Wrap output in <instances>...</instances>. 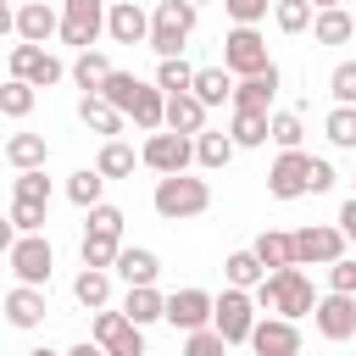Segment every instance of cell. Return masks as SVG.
<instances>
[{
	"mask_svg": "<svg viewBox=\"0 0 356 356\" xmlns=\"http://www.w3.org/2000/svg\"><path fill=\"white\" fill-rule=\"evenodd\" d=\"M256 306L261 312H273V317H312L317 312V289H312V278H306V267L295 261V267H278V273H267L261 284H256Z\"/></svg>",
	"mask_w": 356,
	"mask_h": 356,
	"instance_id": "1",
	"label": "cell"
},
{
	"mask_svg": "<svg viewBox=\"0 0 356 356\" xmlns=\"http://www.w3.org/2000/svg\"><path fill=\"white\" fill-rule=\"evenodd\" d=\"M150 206H156V217H167V222H189V217L211 211V184H206V178H189V172H167V178H156Z\"/></svg>",
	"mask_w": 356,
	"mask_h": 356,
	"instance_id": "2",
	"label": "cell"
},
{
	"mask_svg": "<svg viewBox=\"0 0 356 356\" xmlns=\"http://www.w3.org/2000/svg\"><path fill=\"white\" fill-rule=\"evenodd\" d=\"M195 22H200L195 0H156V11H150V50L156 56H184Z\"/></svg>",
	"mask_w": 356,
	"mask_h": 356,
	"instance_id": "3",
	"label": "cell"
},
{
	"mask_svg": "<svg viewBox=\"0 0 356 356\" xmlns=\"http://www.w3.org/2000/svg\"><path fill=\"white\" fill-rule=\"evenodd\" d=\"M256 317H261V306H256V289H239V284H228V289L217 295V317H211V328H217L228 345H250V334H256Z\"/></svg>",
	"mask_w": 356,
	"mask_h": 356,
	"instance_id": "4",
	"label": "cell"
},
{
	"mask_svg": "<svg viewBox=\"0 0 356 356\" xmlns=\"http://www.w3.org/2000/svg\"><path fill=\"white\" fill-rule=\"evenodd\" d=\"M339 256H350V239L339 222H306L295 228V261L300 267H334Z\"/></svg>",
	"mask_w": 356,
	"mask_h": 356,
	"instance_id": "5",
	"label": "cell"
},
{
	"mask_svg": "<svg viewBox=\"0 0 356 356\" xmlns=\"http://www.w3.org/2000/svg\"><path fill=\"white\" fill-rule=\"evenodd\" d=\"M6 261H11V278L17 284H50V273H56V250H50V239L44 234H17L11 245H6Z\"/></svg>",
	"mask_w": 356,
	"mask_h": 356,
	"instance_id": "6",
	"label": "cell"
},
{
	"mask_svg": "<svg viewBox=\"0 0 356 356\" xmlns=\"http://www.w3.org/2000/svg\"><path fill=\"white\" fill-rule=\"evenodd\" d=\"M106 22H111L106 0H61V44L95 50V39L106 33Z\"/></svg>",
	"mask_w": 356,
	"mask_h": 356,
	"instance_id": "7",
	"label": "cell"
},
{
	"mask_svg": "<svg viewBox=\"0 0 356 356\" xmlns=\"http://www.w3.org/2000/svg\"><path fill=\"white\" fill-rule=\"evenodd\" d=\"M222 67H228L234 78H256V72H267V67H273L267 39H261L256 28H245V22H234L228 39H222Z\"/></svg>",
	"mask_w": 356,
	"mask_h": 356,
	"instance_id": "8",
	"label": "cell"
},
{
	"mask_svg": "<svg viewBox=\"0 0 356 356\" xmlns=\"http://www.w3.org/2000/svg\"><path fill=\"white\" fill-rule=\"evenodd\" d=\"M312 167H317V156H306V150H278L273 167H267V195H273V200H300V195H312Z\"/></svg>",
	"mask_w": 356,
	"mask_h": 356,
	"instance_id": "9",
	"label": "cell"
},
{
	"mask_svg": "<svg viewBox=\"0 0 356 356\" xmlns=\"http://www.w3.org/2000/svg\"><path fill=\"white\" fill-rule=\"evenodd\" d=\"M139 161L150 167V172H189V161H195V139L189 134H172V128H156L145 145H139Z\"/></svg>",
	"mask_w": 356,
	"mask_h": 356,
	"instance_id": "10",
	"label": "cell"
},
{
	"mask_svg": "<svg viewBox=\"0 0 356 356\" xmlns=\"http://www.w3.org/2000/svg\"><path fill=\"white\" fill-rule=\"evenodd\" d=\"M89 339H100L106 345V356H145V328L117 306H106V312H95V328H89Z\"/></svg>",
	"mask_w": 356,
	"mask_h": 356,
	"instance_id": "11",
	"label": "cell"
},
{
	"mask_svg": "<svg viewBox=\"0 0 356 356\" xmlns=\"http://www.w3.org/2000/svg\"><path fill=\"white\" fill-rule=\"evenodd\" d=\"M11 78H28V83H39V89H50V83H61V78H72V67H61L44 44H28V39H17L11 44Z\"/></svg>",
	"mask_w": 356,
	"mask_h": 356,
	"instance_id": "12",
	"label": "cell"
},
{
	"mask_svg": "<svg viewBox=\"0 0 356 356\" xmlns=\"http://www.w3.org/2000/svg\"><path fill=\"white\" fill-rule=\"evenodd\" d=\"M312 323H317V334H323L328 345H345V339H356V295H345V289H328V295H317V312H312Z\"/></svg>",
	"mask_w": 356,
	"mask_h": 356,
	"instance_id": "13",
	"label": "cell"
},
{
	"mask_svg": "<svg viewBox=\"0 0 356 356\" xmlns=\"http://www.w3.org/2000/svg\"><path fill=\"white\" fill-rule=\"evenodd\" d=\"M211 317H217V295H206V289H195V284L167 295V323H172V328L195 334V328H211Z\"/></svg>",
	"mask_w": 356,
	"mask_h": 356,
	"instance_id": "14",
	"label": "cell"
},
{
	"mask_svg": "<svg viewBox=\"0 0 356 356\" xmlns=\"http://www.w3.org/2000/svg\"><path fill=\"white\" fill-rule=\"evenodd\" d=\"M250 350H256V356H300V328H295V317L261 312V317H256V334H250Z\"/></svg>",
	"mask_w": 356,
	"mask_h": 356,
	"instance_id": "15",
	"label": "cell"
},
{
	"mask_svg": "<svg viewBox=\"0 0 356 356\" xmlns=\"http://www.w3.org/2000/svg\"><path fill=\"white\" fill-rule=\"evenodd\" d=\"M11 33L28 39V44H44L50 33H61V11H50L44 0H22V6L11 11Z\"/></svg>",
	"mask_w": 356,
	"mask_h": 356,
	"instance_id": "16",
	"label": "cell"
},
{
	"mask_svg": "<svg viewBox=\"0 0 356 356\" xmlns=\"http://www.w3.org/2000/svg\"><path fill=\"white\" fill-rule=\"evenodd\" d=\"M44 312H50V306H44V289H39V284H11V289H6V323H11V328H39Z\"/></svg>",
	"mask_w": 356,
	"mask_h": 356,
	"instance_id": "17",
	"label": "cell"
},
{
	"mask_svg": "<svg viewBox=\"0 0 356 356\" xmlns=\"http://www.w3.org/2000/svg\"><path fill=\"white\" fill-rule=\"evenodd\" d=\"M78 122H83L89 134H100V139H117V134L128 128V111H117L106 95H83V100H78Z\"/></svg>",
	"mask_w": 356,
	"mask_h": 356,
	"instance_id": "18",
	"label": "cell"
},
{
	"mask_svg": "<svg viewBox=\"0 0 356 356\" xmlns=\"http://www.w3.org/2000/svg\"><path fill=\"white\" fill-rule=\"evenodd\" d=\"M106 33H111V44H150V17H145L134 0H117Z\"/></svg>",
	"mask_w": 356,
	"mask_h": 356,
	"instance_id": "19",
	"label": "cell"
},
{
	"mask_svg": "<svg viewBox=\"0 0 356 356\" xmlns=\"http://www.w3.org/2000/svg\"><path fill=\"white\" fill-rule=\"evenodd\" d=\"M273 95H278V61L267 72L234 83V111H273Z\"/></svg>",
	"mask_w": 356,
	"mask_h": 356,
	"instance_id": "20",
	"label": "cell"
},
{
	"mask_svg": "<svg viewBox=\"0 0 356 356\" xmlns=\"http://www.w3.org/2000/svg\"><path fill=\"white\" fill-rule=\"evenodd\" d=\"M206 111H211V106H206L195 89L167 95V128H172V134H189V139H195V134H206Z\"/></svg>",
	"mask_w": 356,
	"mask_h": 356,
	"instance_id": "21",
	"label": "cell"
},
{
	"mask_svg": "<svg viewBox=\"0 0 356 356\" xmlns=\"http://www.w3.org/2000/svg\"><path fill=\"white\" fill-rule=\"evenodd\" d=\"M111 273H117L128 289H134V284H156V278H161V256L145 250V245H122V256H117Z\"/></svg>",
	"mask_w": 356,
	"mask_h": 356,
	"instance_id": "22",
	"label": "cell"
},
{
	"mask_svg": "<svg viewBox=\"0 0 356 356\" xmlns=\"http://www.w3.org/2000/svg\"><path fill=\"white\" fill-rule=\"evenodd\" d=\"M72 300H78L83 312H106V306H111V267H83V273L72 278Z\"/></svg>",
	"mask_w": 356,
	"mask_h": 356,
	"instance_id": "23",
	"label": "cell"
},
{
	"mask_svg": "<svg viewBox=\"0 0 356 356\" xmlns=\"http://www.w3.org/2000/svg\"><path fill=\"white\" fill-rule=\"evenodd\" d=\"M122 312H128L139 328H150V323H167V295H161L156 284H134V289L122 295Z\"/></svg>",
	"mask_w": 356,
	"mask_h": 356,
	"instance_id": "24",
	"label": "cell"
},
{
	"mask_svg": "<svg viewBox=\"0 0 356 356\" xmlns=\"http://www.w3.org/2000/svg\"><path fill=\"white\" fill-rule=\"evenodd\" d=\"M228 134H234L239 150H261L273 139V111H234L228 117Z\"/></svg>",
	"mask_w": 356,
	"mask_h": 356,
	"instance_id": "25",
	"label": "cell"
},
{
	"mask_svg": "<svg viewBox=\"0 0 356 356\" xmlns=\"http://www.w3.org/2000/svg\"><path fill=\"white\" fill-rule=\"evenodd\" d=\"M234 134L228 128H206V134H195V161L206 167V172H222L228 161H234Z\"/></svg>",
	"mask_w": 356,
	"mask_h": 356,
	"instance_id": "26",
	"label": "cell"
},
{
	"mask_svg": "<svg viewBox=\"0 0 356 356\" xmlns=\"http://www.w3.org/2000/svg\"><path fill=\"white\" fill-rule=\"evenodd\" d=\"M312 39H317V44H350V39H356V11H345V6H328V11H317V22H312Z\"/></svg>",
	"mask_w": 356,
	"mask_h": 356,
	"instance_id": "27",
	"label": "cell"
},
{
	"mask_svg": "<svg viewBox=\"0 0 356 356\" xmlns=\"http://www.w3.org/2000/svg\"><path fill=\"white\" fill-rule=\"evenodd\" d=\"M111 72H117V67H111L106 50H78V61H72V83H78L83 95H100Z\"/></svg>",
	"mask_w": 356,
	"mask_h": 356,
	"instance_id": "28",
	"label": "cell"
},
{
	"mask_svg": "<svg viewBox=\"0 0 356 356\" xmlns=\"http://www.w3.org/2000/svg\"><path fill=\"white\" fill-rule=\"evenodd\" d=\"M106 184H111V178H106L100 167H78V172L67 178V200H72L78 211H95V206L106 200Z\"/></svg>",
	"mask_w": 356,
	"mask_h": 356,
	"instance_id": "29",
	"label": "cell"
},
{
	"mask_svg": "<svg viewBox=\"0 0 356 356\" xmlns=\"http://www.w3.org/2000/svg\"><path fill=\"white\" fill-rule=\"evenodd\" d=\"M250 250L261 256V267H267V273H278V267H295V234H284V228H261Z\"/></svg>",
	"mask_w": 356,
	"mask_h": 356,
	"instance_id": "30",
	"label": "cell"
},
{
	"mask_svg": "<svg viewBox=\"0 0 356 356\" xmlns=\"http://www.w3.org/2000/svg\"><path fill=\"white\" fill-rule=\"evenodd\" d=\"M6 161H11V172L44 167V161H50V145H44V134H11V139H6Z\"/></svg>",
	"mask_w": 356,
	"mask_h": 356,
	"instance_id": "31",
	"label": "cell"
},
{
	"mask_svg": "<svg viewBox=\"0 0 356 356\" xmlns=\"http://www.w3.org/2000/svg\"><path fill=\"white\" fill-rule=\"evenodd\" d=\"M234 83H239V78H234L228 67H200V72H195V95H200L206 106H222V100L234 106Z\"/></svg>",
	"mask_w": 356,
	"mask_h": 356,
	"instance_id": "32",
	"label": "cell"
},
{
	"mask_svg": "<svg viewBox=\"0 0 356 356\" xmlns=\"http://www.w3.org/2000/svg\"><path fill=\"white\" fill-rule=\"evenodd\" d=\"M33 100H39V83H28V78H6V83H0V111H6L11 122H22V117L33 111Z\"/></svg>",
	"mask_w": 356,
	"mask_h": 356,
	"instance_id": "33",
	"label": "cell"
},
{
	"mask_svg": "<svg viewBox=\"0 0 356 356\" xmlns=\"http://www.w3.org/2000/svg\"><path fill=\"white\" fill-rule=\"evenodd\" d=\"M78 256H83V267H117V256H122V239H117V234H95V228H83V245H78Z\"/></svg>",
	"mask_w": 356,
	"mask_h": 356,
	"instance_id": "34",
	"label": "cell"
},
{
	"mask_svg": "<svg viewBox=\"0 0 356 356\" xmlns=\"http://www.w3.org/2000/svg\"><path fill=\"white\" fill-rule=\"evenodd\" d=\"M134 161H139V150H134V145H122V139H106V145H100V156H95V167H100L106 178H134Z\"/></svg>",
	"mask_w": 356,
	"mask_h": 356,
	"instance_id": "35",
	"label": "cell"
},
{
	"mask_svg": "<svg viewBox=\"0 0 356 356\" xmlns=\"http://www.w3.org/2000/svg\"><path fill=\"white\" fill-rule=\"evenodd\" d=\"M222 278H228V284H239V289H256V284L267 278V267H261V256H256V250H234V256L222 261Z\"/></svg>",
	"mask_w": 356,
	"mask_h": 356,
	"instance_id": "36",
	"label": "cell"
},
{
	"mask_svg": "<svg viewBox=\"0 0 356 356\" xmlns=\"http://www.w3.org/2000/svg\"><path fill=\"white\" fill-rule=\"evenodd\" d=\"M195 72H200V67H189L184 56H161V61H156V83H161L167 95H184V89H195Z\"/></svg>",
	"mask_w": 356,
	"mask_h": 356,
	"instance_id": "37",
	"label": "cell"
},
{
	"mask_svg": "<svg viewBox=\"0 0 356 356\" xmlns=\"http://www.w3.org/2000/svg\"><path fill=\"white\" fill-rule=\"evenodd\" d=\"M273 22H278V33H306L317 22V6L312 0H278L273 6Z\"/></svg>",
	"mask_w": 356,
	"mask_h": 356,
	"instance_id": "38",
	"label": "cell"
},
{
	"mask_svg": "<svg viewBox=\"0 0 356 356\" xmlns=\"http://www.w3.org/2000/svg\"><path fill=\"white\" fill-rule=\"evenodd\" d=\"M323 134H328L334 150H356V106H334L323 117Z\"/></svg>",
	"mask_w": 356,
	"mask_h": 356,
	"instance_id": "39",
	"label": "cell"
},
{
	"mask_svg": "<svg viewBox=\"0 0 356 356\" xmlns=\"http://www.w3.org/2000/svg\"><path fill=\"white\" fill-rule=\"evenodd\" d=\"M300 139H306L300 111H273V145L278 150H300Z\"/></svg>",
	"mask_w": 356,
	"mask_h": 356,
	"instance_id": "40",
	"label": "cell"
},
{
	"mask_svg": "<svg viewBox=\"0 0 356 356\" xmlns=\"http://www.w3.org/2000/svg\"><path fill=\"white\" fill-rule=\"evenodd\" d=\"M11 195H17V200H39V206H50V178H44V167L17 172V178H11Z\"/></svg>",
	"mask_w": 356,
	"mask_h": 356,
	"instance_id": "41",
	"label": "cell"
},
{
	"mask_svg": "<svg viewBox=\"0 0 356 356\" xmlns=\"http://www.w3.org/2000/svg\"><path fill=\"white\" fill-rule=\"evenodd\" d=\"M11 228H17V234H44V206L11 195Z\"/></svg>",
	"mask_w": 356,
	"mask_h": 356,
	"instance_id": "42",
	"label": "cell"
},
{
	"mask_svg": "<svg viewBox=\"0 0 356 356\" xmlns=\"http://www.w3.org/2000/svg\"><path fill=\"white\" fill-rule=\"evenodd\" d=\"M328 95H334V106H356V61H339L328 72Z\"/></svg>",
	"mask_w": 356,
	"mask_h": 356,
	"instance_id": "43",
	"label": "cell"
},
{
	"mask_svg": "<svg viewBox=\"0 0 356 356\" xmlns=\"http://www.w3.org/2000/svg\"><path fill=\"white\" fill-rule=\"evenodd\" d=\"M184 356H228V339L217 328H195V334H184Z\"/></svg>",
	"mask_w": 356,
	"mask_h": 356,
	"instance_id": "44",
	"label": "cell"
},
{
	"mask_svg": "<svg viewBox=\"0 0 356 356\" xmlns=\"http://www.w3.org/2000/svg\"><path fill=\"white\" fill-rule=\"evenodd\" d=\"M122 222H128V217H122V206L100 200V206L89 211V222H83V228H95V234H117V239H122Z\"/></svg>",
	"mask_w": 356,
	"mask_h": 356,
	"instance_id": "45",
	"label": "cell"
},
{
	"mask_svg": "<svg viewBox=\"0 0 356 356\" xmlns=\"http://www.w3.org/2000/svg\"><path fill=\"white\" fill-rule=\"evenodd\" d=\"M273 6H278V0H222V11H228L234 22H245V28H256Z\"/></svg>",
	"mask_w": 356,
	"mask_h": 356,
	"instance_id": "46",
	"label": "cell"
},
{
	"mask_svg": "<svg viewBox=\"0 0 356 356\" xmlns=\"http://www.w3.org/2000/svg\"><path fill=\"white\" fill-rule=\"evenodd\" d=\"M328 289H345V295H356V250H350V256H339V261L328 267Z\"/></svg>",
	"mask_w": 356,
	"mask_h": 356,
	"instance_id": "47",
	"label": "cell"
},
{
	"mask_svg": "<svg viewBox=\"0 0 356 356\" xmlns=\"http://www.w3.org/2000/svg\"><path fill=\"white\" fill-rule=\"evenodd\" d=\"M334 222L345 228V239H350V250H356V195H350V200L339 206V217H334Z\"/></svg>",
	"mask_w": 356,
	"mask_h": 356,
	"instance_id": "48",
	"label": "cell"
},
{
	"mask_svg": "<svg viewBox=\"0 0 356 356\" xmlns=\"http://www.w3.org/2000/svg\"><path fill=\"white\" fill-rule=\"evenodd\" d=\"M323 189H334V167L317 156V167H312V195H323Z\"/></svg>",
	"mask_w": 356,
	"mask_h": 356,
	"instance_id": "49",
	"label": "cell"
},
{
	"mask_svg": "<svg viewBox=\"0 0 356 356\" xmlns=\"http://www.w3.org/2000/svg\"><path fill=\"white\" fill-rule=\"evenodd\" d=\"M67 356H106V345L100 339H78V345H67Z\"/></svg>",
	"mask_w": 356,
	"mask_h": 356,
	"instance_id": "50",
	"label": "cell"
},
{
	"mask_svg": "<svg viewBox=\"0 0 356 356\" xmlns=\"http://www.w3.org/2000/svg\"><path fill=\"white\" fill-rule=\"evenodd\" d=\"M28 356H67V350H50V345H39V350H28Z\"/></svg>",
	"mask_w": 356,
	"mask_h": 356,
	"instance_id": "51",
	"label": "cell"
},
{
	"mask_svg": "<svg viewBox=\"0 0 356 356\" xmlns=\"http://www.w3.org/2000/svg\"><path fill=\"white\" fill-rule=\"evenodd\" d=\"M312 6H317V11H328V6H345V0H312Z\"/></svg>",
	"mask_w": 356,
	"mask_h": 356,
	"instance_id": "52",
	"label": "cell"
},
{
	"mask_svg": "<svg viewBox=\"0 0 356 356\" xmlns=\"http://www.w3.org/2000/svg\"><path fill=\"white\" fill-rule=\"evenodd\" d=\"M195 6H206V0H195Z\"/></svg>",
	"mask_w": 356,
	"mask_h": 356,
	"instance_id": "53",
	"label": "cell"
}]
</instances>
